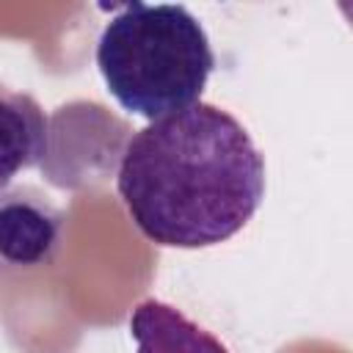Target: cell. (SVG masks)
<instances>
[{
	"mask_svg": "<svg viewBox=\"0 0 353 353\" xmlns=\"http://www.w3.org/2000/svg\"><path fill=\"white\" fill-rule=\"evenodd\" d=\"M116 188L143 237L207 248L234 237L265 199V157L223 108L196 102L138 130Z\"/></svg>",
	"mask_w": 353,
	"mask_h": 353,
	"instance_id": "1",
	"label": "cell"
},
{
	"mask_svg": "<svg viewBox=\"0 0 353 353\" xmlns=\"http://www.w3.org/2000/svg\"><path fill=\"white\" fill-rule=\"evenodd\" d=\"M97 69L124 110L157 121L199 102L215 52L185 6L127 3L97 41Z\"/></svg>",
	"mask_w": 353,
	"mask_h": 353,
	"instance_id": "2",
	"label": "cell"
},
{
	"mask_svg": "<svg viewBox=\"0 0 353 353\" xmlns=\"http://www.w3.org/2000/svg\"><path fill=\"white\" fill-rule=\"evenodd\" d=\"M63 237V212L33 185L0 188V279L44 268Z\"/></svg>",
	"mask_w": 353,
	"mask_h": 353,
	"instance_id": "3",
	"label": "cell"
},
{
	"mask_svg": "<svg viewBox=\"0 0 353 353\" xmlns=\"http://www.w3.org/2000/svg\"><path fill=\"white\" fill-rule=\"evenodd\" d=\"M47 132L41 105L30 94L0 83V188H8L19 171L41 165Z\"/></svg>",
	"mask_w": 353,
	"mask_h": 353,
	"instance_id": "4",
	"label": "cell"
},
{
	"mask_svg": "<svg viewBox=\"0 0 353 353\" xmlns=\"http://www.w3.org/2000/svg\"><path fill=\"white\" fill-rule=\"evenodd\" d=\"M130 334L138 353H229L218 336L157 298H146L132 309Z\"/></svg>",
	"mask_w": 353,
	"mask_h": 353,
	"instance_id": "5",
	"label": "cell"
}]
</instances>
